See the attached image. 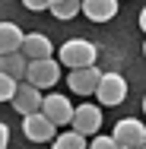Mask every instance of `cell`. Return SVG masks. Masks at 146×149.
I'll return each instance as SVG.
<instances>
[{
    "label": "cell",
    "instance_id": "1",
    "mask_svg": "<svg viewBox=\"0 0 146 149\" xmlns=\"http://www.w3.org/2000/svg\"><path fill=\"white\" fill-rule=\"evenodd\" d=\"M98 57V48L86 41V38H70L60 45V63L70 67V70H83V67H95Z\"/></svg>",
    "mask_w": 146,
    "mask_h": 149
},
{
    "label": "cell",
    "instance_id": "2",
    "mask_svg": "<svg viewBox=\"0 0 146 149\" xmlns=\"http://www.w3.org/2000/svg\"><path fill=\"white\" fill-rule=\"evenodd\" d=\"M92 95H95L105 108H115V105H121V102L127 98V79H124L121 73H102Z\"/></svg>",
    "mask_w": 146,
    "mask_h": 149
},
{
    "label": "cell",
    "instance_id": "3",
    "mask_svg": "<svg viewBox=\"0 0 146 149\" xmlns=\"http://www.w3.org/2000/svg\"><path fill=\"white\" fill-rule=\"evenodd\" d=\"M111 140L121 149H140L146 146V124H140L137 118H121L111 130Z\"/></svg>",
    "mask_w": 146,
    "mask_h": 149
},
{
    "label": "cell",
    "instance_id": "4",
    "mask_svg": "<svg viewBox=\"0 0 146 149\" xmlns=\"http://www.w3.org/2000/svg\"><path fill=\"white\" fill-rule=\"evenodd\" d=\"M60 79V63L54 57L48 60H29V70H26V83L35 89H51Z\"/></svg>",
    "mask_w": 146,
    "mask_h": 149
},
{
    "label": "cell",
    "instance_id": "5",
    "mask_svg": "<svg viewBox=\"0 0 146 149\" xmlns=\"http://www.w3.org/2000/svg\"><path fill=\"white\" fill-rule=\"evenodd\" d=\"M102 127V108L92 105V102H83L73 108V120H70V130H76L80 136H95Z\"/></svg>",
    "mask_w": 146,
    "mask_h": 149
},
{
    "label": "cell",
    "instance_id": "6",
    "mask_svg": "<svg viewBox=\"0 0 146 149\" xmlns=\"http://www.w3.org/2000/svg\"><path fill=\"white\" fill-rule=\"evenodd\" d=\"M22 136H26L29 143H54L57 127L45 118L41 111H35V114H26V118H22Z\"/></svg>",
    "mask_w": 146,
    "mask_h": 149
},
{
    "label": "cell",
    "instance_id": "7",
    "mask_svg": "<svg viewBox=\"0 0 146 149\" xmlns=\"http://www.w3.org/2000/svg\"><path fill=\"white\" fill-rule=\"evenodd\" d=\"M41 114L51 120L54 127H60V124H70V120H73V105H70V98H67V95L51 92V95H45V98H41Z\"/></svg>",
    "mask_w": 146,
    "mask_h": 149
},
{
    "label": "cell",
    "instance_id": "8",
    "mask_svg": "<svg viewBox=\"0 0 146 149\" xmlns=\"http://www.w3.org/2000/svg\"><path fill=\"white\" fill-rule=\"evenodd\" d=\"M41 89H35V86H29V83H19L16 86V92H13V98H10V105L26 118V114H35V111H41Z\"/></svg>",
    "mask_w": 146,
    "mask_h": 149
},
{
    "label": "cell",
    "instance_id": "9",
    "mask_svg": "<svg viewBox=\"0 0 146 149\" xmlns=\"http://www.w3.org/2000/svg\"><path fill=\"white\" fill-rule=\"evenodd\" d=\"M98 76H102L98 67H83V70H73L67 76V86L76 92V95H92L95 86H98Z\"/></svg>",
    "mask_w": 146,
    "mask_h": 149
},
{
    "label": "cell",
    "instance_id": "10",
    "mask_svg": "<svg viewBox=\"0 0 146 149\" xmlns=\"http://www.w3.org/2000/svg\"><path fill=\"white\" fill-rule=\"evenodd\" d=\"M51 38L48 35H41V32H29L26 38H22V54L26 60H48L51 57Z\"/></svg>",
    "mask_w": 146,
    "mask_h": 149
},
{
    "label": "cell",
    "instance_id": "11",
    "mask_svg": "<svg viewBox=\"0 0 146 149\" xmlns=\"http://www.w3.org/2000/svg\"><path fill=\"white\" fill-rule=\"evenodd\" d=\"M22 38L26 35H22V29L16 22H0V57L22 51Z\"/></svg>",
    "mask_w": 146,
    "mask_h": 149
},
{
    "label": "cell",
    "instance_id": "12",
    "mask_svg": "<svg viewBox=\"0 0 146 149\" xmlns=\"http://www.w3.org/2000/svg\"><path fill=\"white\" fill-rule=\"evenodd\" d=\"M83 13L92 22H108L117 16V0H83Z\"/></svg>",
    "mask_w": 146,
    "mask_h": 149
},
{
    "label": "cell",
    "instance_id": "13",
    "mask_svg": "<svg viewBox=\"0 0 146 149\" xmlns=\"http://www.w3.org/2000/svg\"><path fill=\"white\" fill-rule=\"evenodd\" d=\"M26 70H29V60H26L22 51L3 54V57H0V73H6V76L16 79V83H26Z\"/></svg>",
    "mask_w": 146,
    "mask_h": 149
},
{
    "label": "cell",
    "instance_id": "14",
    "mask_svg": "<svg viewBox=\"0 0 146 149\" xmlns=\"http://www.w3.org/2000/svg\"><path fill=\"white\" fill-rule=\"evenodd\" d=\"M51 149H89V143H86V136H80L76 130H67V133L54 136Z\"/></svg>",
    "mask_w": 146,
    "mask_h": 149
},
{
    "label": "cell",
    "instance_id": "15",
    "mask_svg": "<svg viewBox=\"0 0 146 149\" xmlns=\"http://www.w3.org/2000/svg\"><path fill=\"white\" fill-rule=\"evenodd\" d=\"M76 13H83V0H60L57 6H51V16L57 19H76Z\"/></svg>",
    "mask_w": 146,
    "mask_h": 149
},
{
    "label": "cell",
    "instance_id": "16",
    "mask_svg": "<svg viewBox=\"0 0 146 149\" xmlns=\"http://www.w3.org/2000/svg\"><path fill=\"white\" fill-rule=\"evenodd\" d=\"M16 86H19L16 79H10L6 73H0V102H10L13 92H16Z\"/></svg>",
    "mask_w": 146,
    "mask_h": 149
},
{
    "label": "cell",
    "instance_id": "17",
    "mask_svg": "<svg viewBox=\"0 0 146 149\" xmlns=\"http://www.w3.org/2000/svg\"><path fill=\"white\" fill-rule=\"evenodd\" d=\"M89 149H121V146H117L111 136H105V133H95V140L89 143Z\"/></svg>",
    "mask_w": 146,
    "mask_h": 149
},
{
    "label": "cell",
    "instance_id": "18",
    "mask_svg": "<svg viewBox=\"0 0 146 149\" xmlns=\"http://www.w3.org/2000/svg\"><path fill=\"white\" fill-rule=\"evenodd\" d=\"M22 6L32 13H41V10H48V0H22Z\"/></svg>",
    "mask_w": 146,
    "mask_h": 149
},
{
    "label": "cell",
    "instance_id": "19",
    "mask_svg": "<svg viewBox=\"0 0 146 149\" xmlns=\"http://www.w3.org/2000/svg\"><path fill=\"white\" fill-rule=\"evenodd\" d=\"M6 143H10V127L0 120V149H6Z\"/></svg>",
    "mask_w": 146,
    "mask_h": 149
},
{
    "label": "cell",
    "instance_id": "20",
    "mask_svg": "<svg viewBox=\"0 0 146 149\" xmlns=\"http://www.w3.org/2000/svg\"><path fill=\"white\" fill-rule=\"evenodd\" d=\"M140 29L146 32V6H143V10H140Z\"/></svg>",
    "mask_w": 146,
    "mask_h": 149
},
{
    "label": "cell",
    "instance_id": "21",
    "mask_svg": "<svg viewBox=\"0 0 146 149\" xmlns=\"http://www.w3.org/2000/svg\"><path fill=\"white\" fill-rule=\"evenodd\" d=\"M57 3H60V0H48V10H51V6H57Z\"/></svg>",
    "mask_w": 146,
    "mask_h": 149
},
{
    "label": "cell",
    "instance_id": "22",
    "mask_svg": "<svg viewBox=\"0 0 146 149\" xmlns=\"http://www.w3.org/2000/svg\"><path fill=\"white\" fill-rule=\"evenodd\" d=\"M143 114H146V95H143Z\"/></svg>",
    "mask_w": 146,
    "mask_h": 149
},
{
    "label": "cell",
    "instance_id": "23",
    "mask_svg": "<svg viewBox=\"0 0 146 149\" xmlns=\"http://www.w3.org/2000/svg\"><path fill=\"white\" fill-rule=\"evenodd\" d=\"M143 54H146V45H143Z\"/></svg>",
    "mask_w": 146,
    "mask_h": 149
},
{
    "label": "cell",
    "instance_id": "24",
    "mask_svg": "<svg viewBox=\"0 0 146 149\" xmlns=\"http://www.w3.org/2000/svg\"><path fill=\"white\" fill-rule=\"evenodd\" d=\"M140 149H146V146H140Z\"/></svg>",
    "mask_w": 146,
    "mask_h": 149
}]
</instances>
